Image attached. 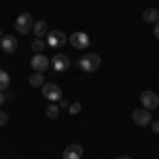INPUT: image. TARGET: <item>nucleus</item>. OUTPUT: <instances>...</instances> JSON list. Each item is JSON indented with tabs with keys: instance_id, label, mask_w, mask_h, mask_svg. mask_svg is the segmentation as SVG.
I'll return each mask as SVG.
<instances>
[{
	"instance_id": "nucleus-16",
	"label": "nucleus",
	"mask_w": 159,
	"mask_h": 159,
	"mask_svg": "<svg viewBox=\"0 0 159 159\" xmlns=\"http://www.w3.org/2000/svg\"><path fill=\"white\" fill-rule=\"evenodd\" d=\"M45 47H47V40H45V38H34V40H32V51H34V53H40Z\"/></svg>"
},
{
	"instance_id": "nucleus-2",
	"label": "nucleus",
	"mask_w": 159,
	"mask_h": 159,
	"mask_svg": "<svg viewBox=\"0 0 159 159\" xmlns=\"http://www.w3.org/2000/svg\"><path fill=\"white\" fill-rule=\"evenodd\" d=\"M32 28H34V17H32V13H21V15L15 19V30H17V34H28V32H32Z\"/></svg>"
},
{
	"instance_id": "nucleus-11",
	"label": "nucleus",
	"mask_w": 159,
	"mask_h": 159,
	"mask_svg": "<svg viewBox=\"0 0 159 159\" xmlns=\"http://www.w3.org/2000/svg\"><path fill=\"white\" fill-rule=\"evenodd\" d=\"M64 159H81L83 157V147L81 144H70V147L64 148Z\"/></svg>"
},
{
	"instance_id": "nucleus-1",
	"label": "nucleus",
	"mask_w": 159,
	"mask_h": 159,
	"mask_svg": "<svg viewBox=\"0 0 159 159\" xmlns=\"http://www.w3.org/2000/svg\"><path fill=\"white\" fill-rule=\"evenodd\" d=\"M100 64H102V60H100L98 53H85L81 60L76 61V66H79L83 72H96L100 68Z\"/></svg>"
},
{
	"instance_id": "nucleus-3",
	"label": "nucleus",
	"mask_w": 159,
	"mask_h": 159,
	"mask_svg": "<svg viewBox=\"0 0 159 159\" xmlns=\"http://www.w3.org/2000/svg\"><path fill=\"white\" fill-rule=\"evenodd\" d=\"M68 40H70V45H72L74 49H87L89 47V34L87 32H83V30H76V32H72L70 36H68Z\"/></svg>"
},
{
	"instance_id": "nucleus-21",
	"label": "nucleus",
	"mask_w": 159,
	"mask_h": 159,
	"mask_svg": "<svg viewBox=\"0 0 159 159\" xmlns=\"http://www.w3.org/2000/svg\"><path fill=\"white\" fill-rule=\"evenodd\" d=\"M153 34H155V38H157V40H159V21H157V24H155V28H153Z\"/></svg>"
},
{
	"instance_id": "nucleus-10",
	"label": "nucleus",
	"mask_w": 159,
	"mask_h": 159,
	"mask_svg": "<svg viewBox=\"0 0 159 159\" xmlns=\"http://www.w3.org/2000/svg\"><path fill=\"white\" fill-rule=\"evenodd\" d=\"M0 47L4 53H13V51L17 49V38L11 36V34H4V36L0 38Z\"/></svg>"
},
{
	"instance_id": "nucleus-7",
	"label": "nucleus",
	"mask_w": 159,
	"mask_h": 159,
	"mask_svg": "<svg viewBox=\"0 0 159 159\" xmlns=\"http://www.w3.org/2000/svg\"><path fill=\"white\" fill-rule=\"evenodd\" d=\"M43 96L49 100V102H60L61 100V89L55 83H45L43 85Z\"/></svg>"
},
{
	"instance_id": "nucleus-15",
	"label": "nucleus",
	"mask_w": 159,
	"mask_h": 159,
	"mask_svg": "<svg viewBox=\"0 0 159 159\" xmlns=\"http://www.w3.org/2000/svg\"><path fill=\"white\" fill-rule=\"evenodd\" d=\"M45 112H47V117H49V119H57V117H60V106H57L55 102H51Z\"/></svg>"
},
{
	"instance_id": "nucleus-9",
	"label": "nucleus",
	"mask_w": 159,
	"mask_h": 159,
	"mask_svg": "<svg viewBox=\"0 0 159 159\" xmlns=\"http://www.w3.org/2000/svg\"><path fill=\"white\" fill-rule=\"evenodd\" d=\"M30 64H32L34 72H45V70H47V68L51 66V60H47L43 53H36V55L32 57V61H30Z\"/></svg>"
},
{
	"instance_id": "nucleus-20",
	"label": "nucleus",
	"mask_w": 159,
	"mask_h": 159,
	"mask_svg": "<svg viewBox=\"0 0 159 159\" xmlns=\"http://www.w3.org/2000/svg\"><path fill=\"white\" fill-rule=\"evenodd\" d=\"M151 129H153L155 134H159V121H151Z\"/></svg>"
},
{
	"instance_id": "nucleus-24",
	"label": "nucleus",
	"mask_w": 159,
	"mask_h": 159,
	"mask_svg": "<svg viewBox=\"0 0 159 159\" xmlns=\"http://www.w3.org/2000/svg\"><path fill=\"white\" fill-rule=\"evenodd\" d=\"M115 159H132V157H125V155H121V157H115Z\"/></svg>"
},
{
	"instance_id": "nucleus-4",
	"label": "nucleus",
	"mask_w": 159,
	"mask_h": 159,
	"mask_svg": "<svg viewBox=\"0 0 159 159\" xmlns=\"http://www.w3.org/2000/svg\"><path fill=\"white\" fill-rule=\"evenodd\" d=\"M68 43V36L61 32V30H49V34H47V47H64Z\"/></svg>"
},
{
	"instance_id": "nucleus-18",
	"label": "nucleus",
	"mask_w": 159,
	"mask_h": 159,
	"mask_svg": "<svg viewBox=\"0 0 159 159\" xmlns=\"http://www.w3.org/2000/svg\"><path fill=\"white\" fill-rule=\"evenodd\" d=\"M81 108H83V106H81L79 102H72V104L68 106V110H70V115H76V112H81Z\"/></svg>"
},
{
	"instance_id": "nucleus-23",
	"label": "nucleus",
	"mask_w": 159,
	"mask_h": 159,
	"mask_svg": "<svg viewBox=\"0 0 159 159\" xmlns=\"http://www.w3.org/2000/svg\"><path fill=\"white\" fill-rule=\"evenodd\" d=\"M4 100H7V96H4V93H2V91H0V106H2V104H4Z\"/></svg>"
},
{
	"instance_id": "nucleus-12",
	"label": "nucleus",
	"mask_w": 159,
	"mask_h": 159,
	"mask_svg": "<svg viewBox=\"0 0 159 159\" xmlns=\"http://www.w3.org/2000/svg\"><path fill=\"white\" fill-rule=\"evenodd\" d=\"M32 32L36 34V38H45L47 34H49V25H47V21H45V19H38V21H34Z\"/></svg>"
},
{
	"instance_id": "nucleus-6",
	"label": "nucleus",
	"mask_w": 159,
	"mask_h": 159,
	"mask_svg": "<svg viewBox=\"0 0 159 159\" xmlns=\"http://www.w3.org/2000/svg\"><path fill=\"white\" fill-rule=\"evenodd\" d=\"M140 102H142V108L153 110V108L159 106V96L155 91H142V93H140Z\"/></svg>"
},
{
	"instance_id": "nucleus-19",
	"label": "nucleus",
	"mask_w": 159,
	"mask_h": 159,
	"mask_svg": "<svg viewBox=\"0 0 159 159\" xmlns=\"http://www.w3.org/2000/svg\"><path fill=\"white\" fill-rule=\"evenodd\" d=\"M7 121H9V115L7 112H0V125H7Z\"/></svg>"
},
{
	"instance_id": "nucleus-5",
	"label": "nucleus",
	"mask_w": 159,
	"mask_h": 159,
	"mask_svg": "<svg viewBox=\"0 0 159 159\" xmlns=\"http://www.w3.org/2000/svg\"><path fill=\"white\" fill-rule=\"evenodd\" d=\"M132 119H134L136 125L147 127V125H151V121H153V115H151V110H147V108H136L134 112H132Z\"/></svg>"
},
{
	"instance_id": "nucleus-8",
	"label": "nucleus",
	"mask_w": 159,
	"mask_h": 159,
	"mask_svg": "<svg viewBox=\"0 0 159 159\" xmlns=\"http://www.w3.org/2000/svg\"><path fill=\"white\" fill-rule=\"evenodd\" d=\"M51 68H53L55 72H64V70H68V68H70V60H68V55H64V53H55V57L51 60Z\"/></svg>"
},
{
	"instance_id": "nucleus-22",
	"label": "nucleus",
	"mask_w": 159,
	"mask_h": 159,
	"mask_svg": "<svg viewBox=\"0 0 159 159\" xmlns=\"http://www.w3.org/2000/svg\"><path fill=\"white\" fill-rule=\"evenodd\" d=\"M60 106H64V108H68V106H70V102H68V100H64V98H61V100H60Z\"/></svg>"
},
{
	"instance_id": "nucleus-13",
	"label": "nucleus",
	"mask_w": 159,
	"mask_h": 159,
	"mask_svg": "<svg viewBox=\"0 0 159 159\" xmlns=\"http://www.w3.org/2000/svg\"><path fill=\"white\" fill-rule=\"evenodd\" d=\"M142 21H147V24H157L159 21V11L157 9H144V11H142Z\"/></svg>"
},
{
	"instance_id": "nucleus-14",
	"label": "nucleus",
	"mask_w": 159,
	"mask_h": 159,
	"mask_svg": "<svg viewBox=\"0 0 159 159\" xmlns=\"http://www.w3.org/2000/svg\"><path fill=\"white\" fill-rule=\"evenodd\" d=\"M30 85L32 87H43L45 85V76H43V72H34L32 76H30Z\"/></svg>"
},
{
	"instance_id": "nucleus-17",
	"label": "nucleus",
	"mask_w": 159,
	"mask_h": 159,
	"mask_svg": "<svg viewBox=\"0 0 159 159\" xmlns=\"http://www.w3.org/2000/svg\"><path fill=\"white\" fill-rule=\"evenodd\" d=\"M9 83H11V79H9L7 70H2V68H0V91H4V89L9 87Z\"/></svg>"
}]
</instances>
